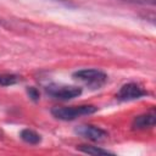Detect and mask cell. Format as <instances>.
I'll return each instance as SVG.
<instances>
[{"instance_id": "obj_1", "label": "cell", "mask_w": 156, "mask_h": 156, "mask_svg": "<svg viewBox=\"0 0 156 156\" xmlns=\"http://www.w3.org/2000/svg\"><path fill=\"white\" fill-rule=\"evenodd\" d=\"M98 111L94 105H79V106H56L51 108V115L61 121H73L83 116L93 115Z\"/></svg>"}, {"instance_id": "obj_2", "label": "cell", "mask_w": 156, "mask_h": 156, "mask_svg": "<svg viewBox=\"0 0 156 156\" xmlns=\"http://www.w3.org/2000/svg\"><path fill=\"white\" fill-rule=\"evenodd\" d=\"M76 80H79L91 89H100L107 82V74L98 68H83L72 73Z\"/></svg>"}, {"instance_id": "obj_3", "label": "cell", "mask_w": 156, "mask_h": 156, "mask_svg": "<svg viewBox=\"0 0 156 156\" xmlns=\"http://www.w3.org/2000/svg\"><path fill=\"white\" fill-rule=\"evenodd\" d=\"M46 93L57 100H71L82 94V88L76 85H61V84H49L45 88Z\"/></svg>"}, {"instance_id": "obj_4", "label": "cell", "mask_w": 156, "mask_h": 156, "mask_svg": "<svg viewBox=\"0 0 156 156\" xmlns=\"http://www.w3.org/2000/svg\"><path fill=\"white\" fill-rule=\"evenodd\" d=\"M147 95V91L139 85L138 83L130 82L127 84H123L119 90L116 94V99L119 101H132V100H138Z\"/></svg>"}, {"instance_id": "obj_5", "label": "cell", "mask_w": 156, "mask_h": 156, "mask_svg": "<svg viewBox=\"0 0 156 156\" xmlns=\"http://www.w3.org/2000/svg\"><path fill=\"white\" fill-rule=\"evenodd\" d=\"M74 133L90 141H102L108 136V133L105 129L91 124H80L74 128Z\"/></svg>"}, {"instance_id": "obj_6", "label": "cell", "mask_w": 156, "mask_h": 156, "mask_svg": "<svg viewBox=\"0 0 156 156\" xmlns=\"http://www.w3.org/2000/svg\"><path fill=\"white\" fill-rule=\"evenodd\" d=\"M155 122H156V115L154 111H151V112L143 113V115L134 117V119L132 122V128L136 129V130L149 129L155 126Z\"/></svg>"}, {"instance_id": "obj_7", "label": "cell", "mask_w": 156, "mask_h": 156, "mask_svg": "<svg viewBox=\"0 0 156 156\" xmlns=\"http://www.w3.org/2000/svg\"><path fill=\"white\" fill-rule=\"evenodd\" d=\"M20 138L29 144V145H38L40 141H41V136L40 134H38L35 130L33 129H29V128H26V129H22L21 133H20Z\"/></svg>"}, {"instance_id": "obj_8", "label": "cell", "mask_w": 156, "mask_h": 156, "mask_svg": "<svg viewBox=\"0 0 156 156\" xmlns=\"http://www.w3.org/2000/svg\"><path fill=\"white\" fill-rule=\"evenodd\" d=\"M77 150L88 155H113L112 151H108L99 146H93V145H79L77 146Z\"/></svg>"}, {"instance_id": "obj_9", "label": "cell", "mask_w": 156, "mask_h": 156, "mask_svg": "<svg viewBox=\"0 0 156 156\" xmlns=\"http://www.w3.org/2000/svg\"><path fill=\"white\" fill-rule=\"evenodd\" d=\"M21 82V77L13 73H0V87H10Z\"/></svg>"}, {"instance_id": "obj_10", "label": "cell", "mask_w": 156, "mask_h": 156, "mask_svg": "<svg viewBox=\"0 0 156 156\" xmlns=\"http://www.w3.org/2000/svg\"><path fill=\"white\" fill-rule=\"evenodd\" d=\"M27 93H28V95H29V98H30L32 100H34V101H38V100H39L40 94H39V91H38L34 87H28V88H27Z\"/></svg>"}, {"instance_id": "obj_11", "label": "cell", "mask_w": 156, "mask_h": 156, "mask_svg": "<svg viewBox=\"0 0 156 156\" xmlns=\"http://www.w3.org/2000/svg\"><path fill=\"white\" fill-rule=\"evenodd\" d=\"M124 1H128V2H134V4H144V5H154L155 4V0H124Z\"/></svg>"}]
</instances>
